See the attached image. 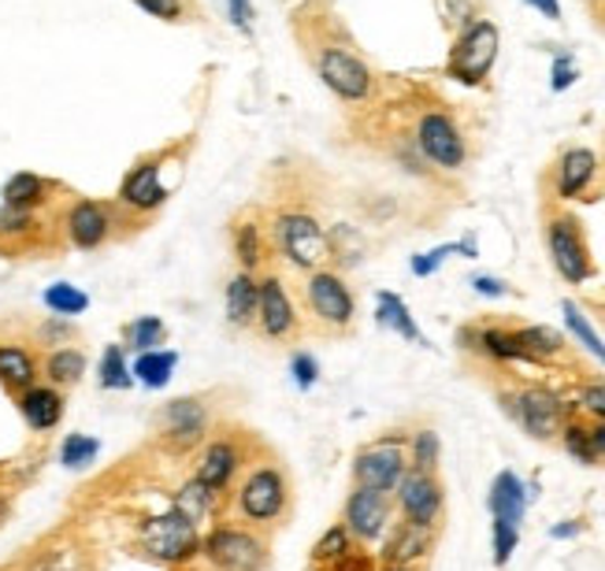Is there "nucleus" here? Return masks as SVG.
Instances as JSON below:
<instances>
[{"mask_svg": "<svg viewBox=\"0 0 605 571\" xmlns=\"http://www.w3.org/2000/svg\"><path fill=\"white\" fill-rule=\"evenodd\" d=\"M275 245L294 268L320 271L331 257V238L309 212H279L275 215Z\"/></svg>", "mask_w": 605, "mask_h": 571, "instance_id": "nucleus-1", "label": "nucleus"}, {"mask_svg": "<svg viewBox=\"0 0 605 571\" xmlns=\"http://www.w3.org/2000/svg\"><path fill=\"white\" fill-rule=\"evenodd\" d=\"M502 34L491 20H472L465 26V34L457 38L454 52H449V75L465 86H480L491 75L494 60H498Z\"/></svg>", "mask_w": 605, "mask_h": 571, "instance_id": "nucleus-2", "label": "nucleus"}, {"mask_svg": "<svg viewBox=\"0 0 605 571\" xmlns=\"http://www.w3.org/2000/svg\"><path fill=\"white\" fill-rule=\"evenodd\" d=\"M138 542L149 557L164 560V564H183V560H194L197 549H201V534H197V523H189L183 512H164L152 516V520L141 523Z\"/></svg>", "mask_w": 605, "mask_h": 571, "instance_id": "nucleus-3", "label": "nucleus"}, {"mask_svg": "<svg viewBox=\"0 0 605 571\" xmlns=\"http://www.w3.org/2000/svg\"><path fill=\"white\" fill-rule=\"evenodd\" d=\"M201 553L215 571H260L268 560L264 542L242 527H215L209 538H201Z\"/></svg>", "mask_w": 605, "mask_h": 571, "instance_id": "nucleus-4", "label": "nucleus"}, {"mask_svg": "<svg viewBox=\"0 0 605 571\" xmlns=\"http://www.w3.org/2000/svg\"><path fill=\"white\" fill-rule=\"evenodd\" d=\"M238 509L252 523H272L286 509V479L283 471L264 464L242 483L238 489Z\"/></svg>", "mask_w": 605, "mask_h": 571, "instance_id": "nucleus-5", "label": "nucleus"}, {"mask_svg": "<svg viewBox=\"0 0 605 571\" xmlns=\"http://www.w3.org/2000/svg\"><path fill=\"white\" fill-rule=\"evenodd\" d=\"M354 475H357V486L383 489V494H391V489L402 483V475H405L402 442L383 438V442H375V446L360 449L357 460H354Z\"/></svg>", "mask_w": 605, "mask_h": 571, "instance_id": "nucleus-6", "label": "nucleus"}, {"mask_svg": "<svg viewBox=\"0 0 605 571\" xmlns=\"http://www.w3.org/2000/svg\"><path fill=\"white\" fill-rule=\"evenodd\" d=\"M305 301H309L312 315L331 326H346L354 320V294L342 283L334 271H312L309 283H305Z\"/></svg>", "mask_w": 605, "mask_h": 571, "instance_id": "nucleus-7", "label": "nucleus"}, {"mask_svg": "<svg viewBox=\"0 0 605 571\" xmlns=\"http://www.w3.org/2000/svg\"><path fill=\"white\" fill-rule=\"evenodd\" d=\"M320 78L328 82L342 101H365V97L372 94V71L346 49L320 52Z\"/></svg>", "mask_w": 605, "mask_h": 571, "instance_id": "nucleus-8", "label": "nucleus"}, {"mask_svg": "<svg viewBox=\"0 0 605 571\" xmlns=\"http://www.w3.org/2000/svg\"><path fill=\"white\" fill-rule=\"evenodd\" d=\"M397 489V505H402L405 520L420 523V527H431L442 512V486L431 479V471H405Z\"/></svg>", "mask_w": 605, "mask_h": 571, "instance_id": "nucleus-9", "label": "nucleus"}, {"mask_svg": "<svg viewBox=\"0 0 605 571\" xmlns=\"http://www.w3.org/2000/svg\"><path fill=\"white\" fill-rule=\"evenodd\" d=\"M546 241H550L554 268L561 271L568 283H583V278H591V257H587V245L580 238V226H576V220H568V215L554 220L550 223Z\"/></svg>", "mask_w": 605, "mask_h": 571, "instance_id": "nucleus-10", "label": "nucleus"}, {"mask_svg": "<svg viewBox=\"0 0 605 571\" xmlns=\"http://www.w3.org/2000/svg\"><path fill=\"white\" fill-rule=\"evenodd\" d=\"M417 141H420L423 157H428L431 163H439V167L457 171L460 163H465V138H460L454 120H446V115H439V112L423 115Z\"/></svg>", "mask_w": 605, "mask_h": 571, "instance_id": "nucleus-11", "label": "nucleus"}, {"mask_svg": "<svg viewBox=\"0 0 605 571\" xmlns=\"http://www.w3.org/2000/svg\"><path fill=\"white\" fill-rule=\"evenodd\" d=\"M391 523V497L383 489L357 486L346 501V531L360 542H372Z\"/></svg>", "mask_w": 605, "mask_h": 571, "instance_id": "nucleus-12", "label": "nucleus"}, {"mask_svg": "<svg viewBox=\"0 0 605 571\" xmlns=\"http://www.w3.org/2000/svg\"><path fill=\"white\" fill-rule=\"evenodd\" d=\"M513 415L535 438H554V434H561L565 405L554 394H546V389H523V394L513 397Z\"/></svg>", "mask_w": 605, "mask_h": 571, "instance_id": "nucleus-13", "label": "nucleus"}, {"mask_svg": "<svg viewBox=\"0 0 605 571\" xmlns=\"http://www.w3.org/2000/svg\"><path fill=\"white\" fill-rule=\"evenodd\" d=\"M257 320H260V331H264L272 342L291 338V334L297 331V312H294V301H291V294H286V286L279 283L275 275H268L264 283H260Z\"/></svg>", "mask_w": 605, "mask_h": 571, "instance_id": "nucleus-14", "label": "nucleus"}, {"mask_svg": "<svg viewBox=\"0 0 605 571\" xmlns=\"http://www.w3.org/2000/svg\"><path fill=\"white\" fill-rule=\"evenodd\" d=\"M120 201L126 208H134V212H157V208L168 201V189L160 183L157 160H141L138 167H131V175H126L120 186Z\"/></svg>", "mask_w": 605, "mask_h": 571, "instance_id": "nucleus-15", "label": "nucleus"}, {"mask_svg": "<svg viewBox=\"0 0 605 571\" xmlns=\"http://www.w3.org/2000/svg\"><path fill=\"white\" fill-rule=\"evenodd\" d=\"M164 434L175 449L197 446L205 434V405L194 401V397H178V401H171L164 412Z\"/></svg>", "mask_w": 605, "mask_h": 571, "instance_id": "nucleus-16", "label": "nucleus"}, {"mask_svg": "<svg viewBox=\"0 0 605 571\" xmlns=\"http://www.w3.org/2000/svg\"><path fill=\"white\" fill-rule=\"evenodd\" d=\"M108 231H112V215H108L104 204L78 201L67 212V238L75 241L78 249H97V245H104Z\"/></svg>", "mask_w": 605, "mask_h": 571, "instance_id": "nucleus-17", "label": "nucleus"}, {"mask_svg": "<svg viewBox=\"0 0 605 571\" xmlns=\"http://www.w3.org/2000/svg\"><path fill=\"white\" fill-rule=\"evenodd\" d=\"M242 464V457H238V446L227 438H220V442H212L209 449H205V457H201V464H197V479H201L205 486L212 489H223L234 479V471H238Z\"/></svg>", "mask_w": 605, "mask_h": 571, "instance_id": "nucleus-18", "label": "nucleus"}, {"mask_svg": "<svg viewBox=\"0 0 605 571\" xmlns=\"http://www.w3.org/2000/svg\"><path fill=\"white\" fill-rule=\"evenodd\" d=\"M20 412L34 431H52L63 415V397L52 386H26L20 397Z\"/></svg>", "mask_w": 605, "mask_h": 571, "instance_id": "nucleus-19", "label": "nucleus"}, {"mask_svg": "<svg viewBox=\"0 0 605 571\" xmlns=\"http://www.w3.org/2000/svg\"><path fill=\"white\" fill-rule=\"evenodd\" d=\"M486 505H491L494 520L502 523H513V527H520L523 520V509H528V494H523V483L513 471H502L498 479H494L491 486V497H486Z\"/></svg>", "mask_w": 605, "mask_h": 571, "instance_id": "nucleus-20", "label": "nucleus"}, {"mask_svg": "<svg viewBox=\"0 0 605 571\" xmlns=\"http://www.w3.org/2000/svg\"><path fill=\"white\" fill-rule=\"evenodd\" d=\"M428 549H431V527H420V523L405 520L402 527L386 538L383 560L386 564H412V560H420Z\"/></svg>", "mask_w": 605, "mask_h": 571, "instance_id": "nucleus-21", "label": "nucleus"}, {"mask_svg": "<svg viewBox=\"0 0 605 571\" xmlns=\"http://www.w3.org/2000/svg\"><path fill=\"white\" fill-rule=\"evenodd\" d=\"M594 171H598V160H594L591 149H568L561 163H557V194L576 197L591 186Z\"/></svg>", "mask_w": 605, "mask_h": 571, "instance_id": "nucleus-22", "label": "nucleus"}, {"mask_svg": "<svg viewBox=\"0 0 605 571\" xmlns=\"http://www.w3.org/2000/svg\"><path fill=\"white\" fill-rule=\"evenodd\" d=\"M257 305H260V283H252L249 271L234 275L227 283V320L234 326H249L252 315H257Z\"/></svg>", "mask_w": 605, "mask_h": 571, "instance_id": "nucleus-23", "label": "nucleus"}, {"mask_svg": "<svg viewBox=\"0 0 605 571\" xmlns=\"http://www.w3.org/2000/svg\"><path fill=\"white\" fill-rule=\"evenodd\" d=\"M38 378V368H34V357L20 346H0V383L8 389H26Z\"/></svg>", "mask_w": 605, "mask_h": 571, "instance_id": "nucleus-24", "label": "nucleus"}, {"mask_svg": "<svg viewBox=\"0 0 605 571\" xmlns=\"http://www.w3.org/2000/svg\"><path fill=\"white\" fill-rule=\"evenodd\" d=\"M45 194H49V183H45L41 175H30V171H20V175H12L4 183V204H12V208H38L45 201Z\"/></svg>", "mask_w": 605, "mask_h": 571, "instance_id": "nucleus-25", "label": "nucleus"}, {"mask_svg": "<svg viewBox=\"0 0 605 571\" xmlns=\"http://www.w3.org/2000/svg\"><path fill=\"white\" fill-rule=\"evenodd\" d=\"M379 323L383 326H391V331H397L402 338H409V342H417V346H423V334H420V326L417 320L409 315V308H405V301L397 294H379Z\"/></svg>", "mask_w": 605, "mask_h": 571, "instance_id": "nucleus-26", "label": "nucleus"}, {"mask_svg": "<svg viewBox=\"0 0 605 571\" xmlns=\"http://www.w3.org/2000/svg\"><path fill=\"white\" fill-rule=\"evenodd\" d=\"M175 352L168 349H149V352H138V360H134V371L131 375H138V383H146L152 389L168 386L171 371H175Z\"/></svg>", "mask_w": 605, "mask_h": 571, "instance_id": "nucleus-27", "label": "nucleus"}, {"mask_svg": "<svg viewBox=\"0 0 605 571\" xmlns=\"http://www.w3.org/2000/svg\"><path fill=\"white\" fill-rule=\"evenodd\" d=\"M45 375L52 386H75L86 375V357L78 349H57L45 360Z\"/></svg>", "mask_w": 605, "mask_h": 571, "instance_id": "nucleus-28", "label": "nucleus"}, {"mask_svg": "<svg viewBox=\"0 0 605 571\" xmlns=\"http://www.w3.org/2000/svg\"><path fill=\"white\" fill-rule=\"evenodd\" d=\"M212 505V489L201 483V479H189V483L175 494V512H183L189 523H201L209 516Z\"/></svg>", "mask_w": 605, "mask_h": 571, "instance_id": "nucleus-29", "label": "nucleus"}, {"mask_svg": "<svg viewBox=\"0 0 605 571\" xmlns=\"http://www.w3.org/2000/svg\"><path fill=\"white\" fill-rule=\"evenodd\" d=\"M561 312H565L568 331H572L576 338H580V346H583L587 352H591V357L598 360V364H605V346H602L598 331H594V326L587 323V315L580 312V305H576V301H565V305H561Z\"/></svg>", "mask_w": 605, "mask_h": 571, "instance_id": "nucleus-30", "label": "nucleus"}, {"mask_svg": "<svg viewBox=\"0 0 605 571\" xmlns=\"http://www.w3.org/2000/svg\"><path fill=\"white\" fill-rule=\"evenodd\" d=\"M234 249H238V260H242V268L246 271L260 268V260H264V238H260V226L257 223L234 226Z\"/></svg>", "mask_w": 605, "mask_h": 571, "instance_id": "nucleus-31", "label": "nucleus"}, {"mask_svg": "<svg viewBox=\"0 0 605 571\" xmlns=\"http://www.w3.org/2000/svg\"><path fill=\"white\" fill-rule=\"evenodd\" d=\"M45 305H49L52 312H57V315H63V320H67V315L86 312V308H89V297H86L78 286H71V283H57V286H49V289H45Z\"/></svg>", "mask_w": 605, "mask_h": 571, "instance_id": "nucleus-32", "label": "nucleus"}, {"mask_svg": "<svg viewBox=\"0 0 605 571\" xmlns=\"http://www.w3.org/2000/svg\"><path fill=\"white\" fill-rule=\"evenodd\" d=\"M164 323L157 320V315H138L131 326H126V346H131L134 352H149L157 349L160 342H164Z\"/></svg>", "mask_w": 605, "mask_h": 571, "instance_id": "nucleus-33", "label": "nucleus"}, {"mask_svg": "<svg viewBox=\"0 0 605 571\" xmlns=\"http://www.w3.org/2000/svg\"><path fill=\"white\" fill-rule=\"evenodd\" d=\"M97 452H101V442L97 438H89V434H67V442H63V449H60V460H63V468L83 471L94 464Z\"/></svg>", "mask_w": 605, "mask_h": 571, "instance_id": "nucleus-34", "label": "nucleus"}, {"mask_svg": "<svg viewBox=\"0 0 605 571\" xmlns=\"http://www.w3.org/2000/svg\"><path fill=\"white\" fill-rule=\"evenodd\" d=\"M517 334L531 360H546L554 352H561V334H554L550 326H528V331H517Z\"/></svg>", "mask_w": 605, "mask_h": 571, "instance_id": "nucleus-35", "label": "nucleus"}, {"mask_svg": "<svg viewBox=\"0 0 605 571\" xmlns=\"http://www.w3.org/2000/svg\"><path fill=\"white\" fill-rule=\"evenodd\" d=\"M134 378H131V368H126V357L120 346H108L104 357H101V386L104 389H126Z\"/></svg>", "mask_w": 605, "mask_h": 571, "instance_id": "nucleus-36", "label": "nucleus"}, {"mask_svg": "<svg viewBox=\"0 0 605 571\" xmlns=\"http://www.w3.org/2000/svg\"><path fill=\"white\" fill-rule=\"evenodd\" d=\"M483 349L498 360H531L528 349H523V342H520V334H509V331H486Z\"/></svg>", "mask_w": 605, "mask_h": 571, "instance_id": "nucleus-37", "label": "nucleus"}, {"mask_svg": "<svg viewBox=\"0 0 605 571\" xmlns=\"http://www.w3.org/2000/svg\"><path fill=\"white\" fill-rule=\"evenodd\" d=\"M26 571H86L83 557H78V549H45L38 560H34Z\"/></svg>", "mask_w": 605, "mask_h": 571, "instance_id": "nucleus-38", "label": "nucleus"}, {"mask_svg": "<svg viewBox=\"0 0 605 571\" xmlns=\"http://www.w3.org/2000/svg\"><path fill=\"white\" fill-rule=\"evenodd\" d=\"M439 434L435 431H417L412 434V468L417 471H435L439 464Z\"/></svg>", "mask_w": 605, "mask_h": 571, "instance_id": "nucleus-39", "label": "nucleus"}, {"mask_svg": "<svg viewBox=\"0 0 605 571\" xmlns=\"http://www.w3.org/2000/svg\"><path fill=\"white\" fill-rule=\"evenodd\" d=\"M349 538H354V534L346 531V523H342V527H331L320 542H316L312 557L320 560V564H334V560H338L342 553L349 549Z\"/></svg>", "mask_w": 605, "mask_h": 571, "instance_id": "nucleus-40", "label": "nucleus"}, {"mask_svg": "<svg viewBox=\"0 0 605 571\" xmlns=\"http://www.w3.org/2000/svg\"><path fill=\"white\" fill-rule=\"evenodd\" d=\"M565 449L572 452L580 464H594L598 460V452H594V442H591V431L587 427H565Z\"/></svg>", "mask_w": 605, "mask_h": 571, "instance_id": "nucleus-41", "label": "nucleus"}, {"mask_svg": "<svg viewBox=\"0 0 605 571\" xmlns=\"http://www.w3.org/2000/svg\"><path fill=\"white\" fill-rule=\"evenodd\" d=\"M517 538H520V531L513 527V523H502V520H494V564H509V557H513V549H517Z\"/></svg>", "mask_w": 605, "mask_h": 571, "instance_id": "nucleus-42", "label": "nucleus"}, {"mask_svg": "<svg viewBox=\"0 0 605 571\" xmlns=\"http://www.w3.org/2000/svg\"><path fill=\"white\" fill-rule=\"evenodd\" d=\"M34 226V212L30 208H0V234H26Z\"/></svg>", "mask_w": 605, "mask_h": 571, "instance_id": "nucleus-43", "label": "nucleus"}, {"mask_svg": "<svg viewBox=\"0 0 605 571\" xmlns=\"http://www.w3.org/2000/svg\"><path fill=\"white\" fill-rule=\"evenodd\" d=\"M134 4H138L141 12L164 20V23H178V20H183V12H186L183 0H134Z\"/></svg>", "mask_w": 605, "mask_h": 571, "instance_id": "nucleus-44", "label": "nucleus"}, {"mask_svg": "<svg viewBox=\"0 0 605 571\" xmlns=\"http://www.w3.org/2000/svg\"><path fill=\"white\" fill-rule=\"evenodd\" d=\"M439 15L446 26H468L472 23V0H439Z\"/></svg>", "mask_w": 605, "mask_h": 571, "instance_id": "nucleus-45", "label": "nucleus"}, {"mask_svg": "<svg viewBox=\"0 0 605 571\" xmlns=\"http://www.w3.org/2000/svg\"><path fill=\"white\" fill-rule=\"evenodd\" d=\"M291 375H294L297 386L309 389L316 383V375H320V368H316V360L309 357V352H297V357L291 360Z\"/></svg>", "mask_w": 605, "mask_h": 571, "instance_id": "nucleus-46", "label": "nucleus"}, {"mask_svg": "<svg viewBox=\"0 0 605 571\" xmlns=\"http://www.w3.org/2000/svg\"><path fill=\"white\" fill-rule=\"evenodd\" d=\"M227 20L238 26L242 34H249L252 30V8H249V0H227Z\"/></svg>", "mask_w": 605, "mask_h": 571, "instance_id": "nucleus-47", "label": "nucleus"}, {"mask_svg": "<svg viewBox=\"0 0 605 571\" xmlns=\"http://www.w3.org/2000/svg\"><path fill=\"white\" fill-rule=\"evenodd\" d=\"M572 82H576V67H572V60L561 57V60L554 63V82H550V86H554L557 94H561V89H568V86H572Z\"/></svg>", "mask_w": 605, "mask_h": 571, "instance_id": "nucleus-48", "label": "nucleus"}, {"mask_svg": "<svg viewBox=\"0 0 605 571\" xmlns=\"http://www.w3.org/2000/svg\"><path fill=\"white\" fill-rule=\"evenodd\" d=\"M583 408L605 420V386H587L583 389Z\"/></svg>", "mask_w": 605, "mask_h": 571, "instance_id": "nucleus-49", "label": "nucleus"}, {"mask_svg": "<svg viewBox=\"0 0 605 571\" xmlns=\"http://www.w3.org/2000/svg\"><path fill=\"white\" fill-rule=\"evenodd\" d=\"M331 568H334V571H368V557H365V553H354V549H346V553H342L338 560H334Z\"/></svg>", "mask_w": 605, "mask_h": 571, "instance_id": "nucleus-50", "label": "nucleus"}, {"mask_svg": "<svg viewBox=\"0 0 605 571\" xmlns=\"http://www.w3.org/2000/svg\"><path fill=\"white\" fill-rule=\"evenodd\" d=\"M472 286H476V294H483V297H502L505 294V283H498V278H491V275H480Z\"/></svg>", "mask_w": 605, "mask_h": 571, "instance_id": "nucleus-51", "label": "nucleus"}, {"mask_svg": "<svg viewBox=\"0 0 605 571\" xmlns=\"http://www.w3.org/2000/svg\"><path fill=\"white\" fill-rule=\"evenodd\" d=\"M531 8H535V12H543L546 20H561V4H557V0H528Z\"/></svg>", "mask_w": 605, "mask_h": 571, "instance_id": "nucleus-52", "label": "nucleus"}, {"mask_svg": "<svg viewBox=\"0 0 605 571\" xmlns=\"http://www.w3.org/2000/svg\"><path fill=\"white\" fill-rule=\"evenodd\" d=\"M580 527H583L580 520H565L557 527H550V538H572V534H580Z\"/></svg>", "mask_w": 605, "mask_h": 571, "instance_id": "nucleus-53", "label": "nucleus"}, {"mask_svg": "<svg viewBox=\"0 0 605 571\" xmlns=\"http://www.w3.org/2000/svg\"><path fill=\"white\" fill-rule=\"evenodd\" d=\"M591 442H594V452H598V457H605V423L591 427Z\"/></svg>", "mask_w": 605, "mask_h": 571, "instance_id": "nucleus-54", "label": "nucleus"}, {"mask_svg": "<svg viewBox=\"0 0 605 571\" xmlns=\"http://www.w3.org/2000/svg\"><path fill=\"white\" fill-rule=\"evenodd\" d=\"M386 571H412L409 564H386Z\"/></svg>", "mask_w": 605, "mask_h": 571, "instance_id": "nucleus-55", "label": "nucleus"}, {"mask_svg": "<svg viewBox=\"0 0 605 571\" xmlns=\"http://www.w3.org/2000/svg\"><path fill=\"white\" fill-rule=\"evenodd\" d=\"M8 516V501H4V494H0V520Z\"/></svg>", "mask_w": 605, "mask_h": 571, "instance_id": "nucleus-56", "label": "nucleus"}]
</instances>
